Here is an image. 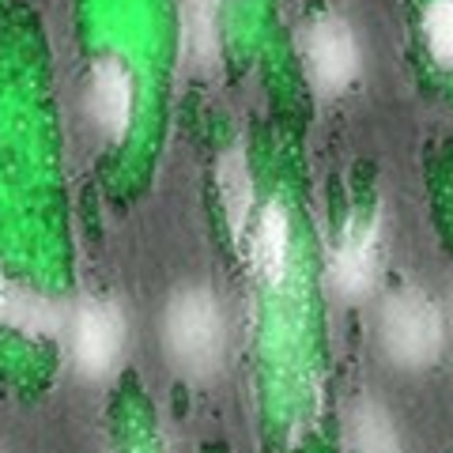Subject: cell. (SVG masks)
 <instances>
[{
  "label": "cell",
  "instance_id": "7",
  "mask_svg": "<svg viewBox=\"0 0 453 453\" xmlns=\"http://www.w3.org/2000/svg\"><path fill=\"white\" fill-rule=\"evenodd\" d=\"M65 306L53 303L50 295H42L31 283H19V280H0V325L19 336H35V340H46L65 333Z\"/></svg>",
  "mask_w": 453,
  "mask_h": 453
},
{
  "label": "cell",
  "instance_id": "12",
  "mask_svg": "<svg viewBox=\"0 0 453 453\" xmlns=\"http://www.w3.org/2000/svg\"><path fill=\"white\" fill-rule=\"evenodd\" d=\"M427 50L442 68H453V0H431L423 16Z\"/></svg>",
  "mask_w": 453,
  "mask_h": 453
},
{
  "label": "cell",
  "instance_id": "10",
  "mask_svg": "<svg viewBox=\"0 0 453 453\" xmlns=\"http://www.w3.org/2000/svg\"><path fill=\"white\" fill-rule=\"evenodd\" d=\"M181 53L193 68H211L219 61L216 0H181Z\"/></svg>",
  "mask_w": 453,
  "mask_h": 453
},
{
  "label": "cell",
  "instance_id": "8",
  "mask_svg": "<svg viewBox=\"0 0 453 453\" xmlns=\"http://www.w3.org/2000/svg\"><path fill=\"white\" fill-rule=\"evenodd\" d=\"M246 242H250V261H253V268H257V276L265 283H280L283 273H288V253H291L288 211H283L280 204H265L257 211V219L250 223Z\"/></svg>",
  "mask_w": 453,
  "mask_h": 453
},
{
  "label": "cell",
  "instance_id": "11",
  "mask_svg": "<svg viewBox=\"0 0 453 453\" xmlns=\"http://www.w3.org/2000/svg\"><path fill=\"white\" fill-rule=\"evenodd\" d=\"M351 449L356 453H404L396 423L378 401H359L351 412Z\"/></svg>",
  "mask_w": 453,
  "mask_h": 453
},
{
  "label": "cell",
  "instance_id": "3",
  "mask_svg": "<svg viewBox=\"0 0 453 453\" xmlns=\"http://www.w3.org/2000/svg\"><path fill=\"white\" fill-rule=\"evenodd\" d=\"M68 356L80 378L106 381L125 359V314L110 299H83L65 318Z\"/></svg>",
  "mask_w": 453,
  "mask_h": 453
},
{
  "label": "cell",
  "instance_id": "1",
  "mask_svg": "<svg viewBox=\"0 0 453 453\" xmlns=\"http://www.w3.org/2000/svg\"><path fill=\"white\" fill-rule=\"evenodd\" d=\"M163 348L170 366L189 378L208 381L219 374L226 359V314L216 291L208 288H181L166 303L163 314Z\"/></svg>",
  "mask_w": 453,
  "mask_h": 453
},
{
  "label": "cell",
  "instance_id": "2",
  "mask_svg": "<svg viewBox=\"0 0 453 453\" xmlns=\"http://www.w3.org/2000/svg\"><path fill=\"white\" fill-rule=\"evenodd\" d=\"M378 340L393 366H401V371H423V366L438 363V356L446 348L442 310L416 288L393 291L381 303Z\"/></svg>",
  "mask_w": 453,
  "mask_h": 453
},
{
  "label": "cell",
  "instance_id": "5",
  "mask_svg": "<svg viewBox=\"0 0 453 453\" xmlns=\"http://www.w3.org/2000/svg\"><path fill=\"white\" fill-rule=\"evenodd\" d=\"M306 76L321 95H340L359 76V42L340 16H318L303 35Z\"/></svg>",
  "mask_w": 453,
  "mask_h": 453
},
{
  "label": "cell",
  "instance_id": "9",
  "mask_svg": "<svg viewBox=\"0 0 453 453\" xmlns=\"http://www.w3.org/2000/svg\"><path fill=\"white\" fill-rule=\"evenodd\" d=\"M219 196H223V211L231 223L234 238L242 242L250 223H253V178H250V163L242 151H226L219 159Z\"/></svg>",
  "mask_w": 453,
  "mask_h": 453
},
{
  "label": "cell",
  "instance_id": "6",
  "mask_svg": "<svg viewBox=\"0 0 453 453\" xmlns=\"http://www.w3.org/2000/svg\"><path fill=\"white\" fill-rule=\"evenodd\" d=\"M133 103H136V91H133L129 65H125L118 53L98 57L95 68H91V113H95V125L110 140H121L125 133H129V125H133Z\"/></svg>",
  "mask_w": 453,
  "mask_h": 453
},
{
  "label": "cell",
  "instance_id": "4",
  "mask_svg": "<svg viewBox=\"0 0 453 453\" xmlns=\"http://www.w3.org/2000/svg\"><path fill=\"white\" fill-rule=\"evenodd\" d=\"M381 273V216H351L329 253V283L344 303L374 291Z\"/></svg>",
  "mask_w": 453,
  "mask_h": 453
}]
</instances>
